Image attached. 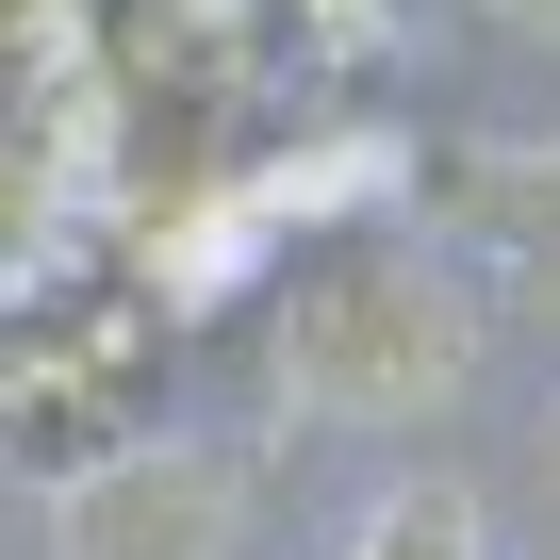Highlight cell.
I'll list each match as a JSON object with an SVG mask.
<instances>
[{"mask_svg":"<svg viewBox=\"0 0 560 560\" xmlns=\"http://www.w3.org/2000/svg\"><path fill=\"white\" fill-rule=\"evenodd\" d=\"M478 298L445 264H330L298 314H280V396L298 412H347V429H429V412H462V380H478Z\"/></svg>","mask_w":560,"mask_h":560,"instance_id":"obj_1","label":"cell"},{"mask_svg":"<svg viewBox=\"0 0 560 560\" xmlns=\"http://www.w3.org/2000/svg\"><path fill=\"white\" fill-rule=\"evenodd\" d=\"M247 544V478L198 445H116L50 494V560H231Z\"/></svg>","mask_w":560,"mask_h":560,"instance_id":"obj_2","label":"cell"},{"mask_svg":"<svg viewBox=\"0 0 560 560\" xmlns=\"http://www.w3.org/2000/svg\"><path fill=\"white\" fill-rule=\"evenodd\" d=\"M445 214H462V247H478V280H494L511 314H560V132L478 149L445 182Z\"/></svg>","mask_w":560,"mask_h":560,"instance_id":"obj_3","label":"cell"},{"mask_svg":"<svg viewBox=\"0 0 560 560\" xmlns=\"http://www.w3.org/2000/svg\"><path fill=\"white\" fill-rule=\"evenodd\" d=\"M347 560H494V527H478V494L462 478H396L380 511H363V544Z\"/></svg>","mask_w":560,"mask_h":560,"instance_id":"obj_4","label":"cell"},{"mask_svg":"<svg viewBox=\"0 0 560 560\" xmlns=\"http://www.w3.org/2000/svg\"><path fill=\"white\" fill-rule=\"evenodd\" d=\"M380 182H396V132H347V149H280L247 214H347V198H380Z\"/></svg>","mask_w":560,"mask_h":560,"instance_id":"obj_5","label":"cell"},{"mask_svg":"<svg viewBox=\"0 0 560 560\" xmlns=\"http://www.w3.org/2000/svg\"><path fill=\"white\" fill-rule=\"evenodd\" d=\"M18 83H83V0H18Z\"/></svg>","mask_w":560,"mask_h":560,"instance_id":"obj_6","label":"cell"},{"mask_svg":"<svg viewBox=\"0 0 560 560\" xmlns=\"http://www.w3.org/2000/svg\"><path fill=\"white\" fill-rule=\"evenodd\" d=\"M494 34H527V50H560V0H478Z\"/></svg>","mask_w":560,"mask_h":560,"instance_id":"obj_7","label":"cell"}]
</instances>
